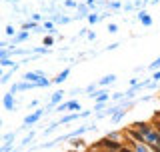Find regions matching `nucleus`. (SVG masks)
Here are the masks:
<instances>
[{"label":"nucleus","mask_w":160,"mask_h":152,"mask_svg":"<svg viewBox=\"0 0 160 152\" xmlns=\"http://www.w3.org/2000/svg\"><path fill=\"white\" fill-rule=\"evenodd\" d=\"M130 136H132V138H136V140H140V142H144V134L136 132V130H130Z\"/></svg>","instance_id":"nucleus-3"},{"label":"nucleus","mask_w":160,"mask_h":152,"mask_svg":"<svg viewBox=\"0 0 160 152\" xmlns=\"http://www.w3.org/2000/svg\"><path fill=\"white\" fill-rule=\"evenodd\" d=\"M100 144L106 146V148H122V144H120V142H112V140H102Z\"/></svg>","instance_id":"nucleus-2"},{"label":"nucleus","mask_w":160,"mask_h":152,"mask_svg":"<svg viewBox=\"0 0 160 152\" xmlns=\"http://www.w3.org/2000/svg\"><path fill=\"white\" fill-rule=\"evenodd\" d=\"M144 140H146L148 144H152L154 148H160V134L158 132H146L144 134Z\"/></svg>","instance_id":"nucleus-1"}]
</instances>
